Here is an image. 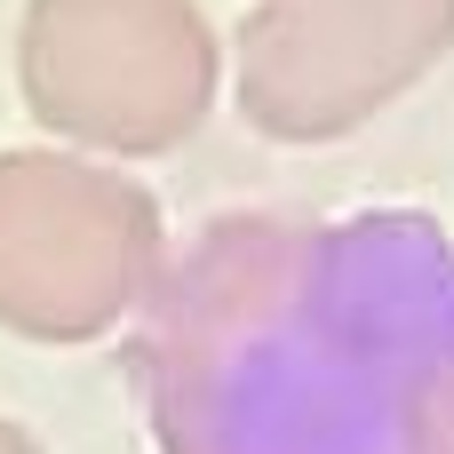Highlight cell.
Masks as SVG:
<instances>
[{
  "mask_svg": "<svg viewBox=\"0 0 454 454\" xmlns=\"http://www.w3.org/2000/svg\"><path fill=\"white\" fill-rule=\"evenodd\" d=\"M144 311L160 454H454V239L431 215H223Z\"/></svg>",
  "mask_w": 454,
  "mask_h": 454,
  "instance_id": "6da1fadb",
  "label": "cell"
},
{
  "mask_svg": "<svg viewBox=\"0 0 454 454\" xmlns=\"http://www.w3.org/2000/svg\"><path fill=\"white\" fill-rule=\"evenodd\" d=\"M168 271L160 200L80 152H0V327L24 343H96L152 303Z\"/></svg>",
  "mask_w": 454,
  "mask_h": 454,
  "instance_id": "3957f363",
  "label": "cell"
},
{
  "mask_svg": "<svg viewBox=\"0 0 454 454\" xmlns=\"http://www.w3.org/2000/svg\"><path fill=\"white\" fill-rule=\"evenodd\" d=\"M454 48V0H255L239 112L271 144H335Z\"/></svg>",
  "mask_w": 454,
  "mask_h": 454,
  "instance_id": "277c9868",
  "label": "cell"
},
{
  "mask_svg": "<svg viewBox=\"0 0 454 454\" xmlns=\"http://www.w3.org/2000/svg\"><path fill=\"white\" fill-rule=\"evenodd\" d=\"M0 454H40V439H32L24 423H8V415H0Z\"/></svg>",
  "mask_w": 454,
  "mask_h": 454,
  "instance_id": "5b68a950",
  "label": "cell"
},
{
  "mask_svg": "<svg viewBox=\"0 0 454 454\" xmlns=\"http://www.w3.org/2000/svg\"><path fill=\"white\" fill-rule=\"evenodd\" d=\"M223 80L200 0H24L16 88L40 128L104 160H152L200 136Z\"/></svg>",
  "mask_w": 454,
  "mask_h": 454,
  "instance_id": "7a4b0ae2",
  "label": "cell"
}]
</instances>
